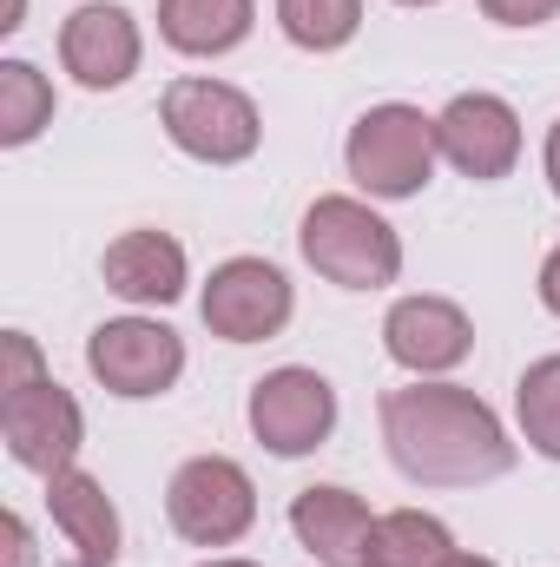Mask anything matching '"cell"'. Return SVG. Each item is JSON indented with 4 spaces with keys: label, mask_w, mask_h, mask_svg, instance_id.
<instances>
[{
    "label": "cell",
    "mask_w": 560,
    "mask_h": 567,
    "mask_svg": "<svg viewBox=\"0 0 560 567\" xmlns=\"http://www.w3.org/2000/svg\"><path fill=\"white\" fill-rule=\"evenodd\" d=\"M376 423H383L390 462L422 488H481L515 468V442H508L501 416L475 390L442 383V377L383 390Z\"/></svg>",
    "instance_id": "6da1fadb"
},
{
    "label": "cell",
    "mask_w": 560,
    "mask_h": 567,
    "mask_svg": "<svg viewBox=\"0 0 560 567\" xmlns=\"http://www.w3.org/2000/svg\"><path fill=\"white\" fill-rule=\"evenodd\" d=\"M297 251L303 265L336 290H390L403 278V238L396 225L376 212V198H350V192H323L303 225H297Z\"/></svg>",
    "instance_id": "7a4b0ae2"
},
{
    "label": "cell",
    "mask_w": 560,
    "mask_h": 567,
    "mask_svg": "<svg viewBox=\"0 0 560 567\" xmlns=\"http://www.w3.org/2000/svg\"><path fill=\"white\" fill-rule=\"evenodd\" d=\"M435 113H422L409 100H383L370 106L350 140H343V172L356 178L363 198L376 205H403V198H422V185L435 178Z\"/></svg>",
    "instance_id": "3957f363"
},
{
    "label": "cell",
    "mask_w": 560,
    "mask_h": 567,
    "mask_svg": "<svg viewBox=\"0 0 560 567\" xmlns=\"http://www.w3.org/2000/svg\"><path fill=\"white\" fill-rule=\"evenodd\" d=\"M158 126L198 165H245L265 145V113L245 86L211 80V73H178L158 93Z\"/></svg>",
    "instance_id": "277c9868"
},
{
    "label": "cell",
    "mask_w": 560,
    "mask_h": 567,
    "mask_svg": "<svg viewBox=\"0 0 560 567\" xmlns=\"http://www.w3.org/2000/svg\"><path fill=\"white\" fill-rule=\"evenodd\" d=\"M165 522L191 548H238L258 528V482L231 455H191L165 482Z\"/></svg>",
    "instance_id": "5b68a950"
},
{
    "label": "cell",
    "mask_w": 560,
    "mask_h": 567,
    "mask_svg": "<svg viewBox=\"0 0 560 567\" xmlns=\"http://www.w3.org/2000/svg\"><path fill=\"white\" fill-rule=\"evenodd\" d=\"M86 370L100 377L106 396H165L178 377H185V337L158 317H106L93 337H86Z\"/></svg>",
    "instance_id": "8992f818"
},
{
    "label": "cell",
    "mask_w": 560,
    "mask_h": 567,
    "mask_svg": "<svg viewBox=\"0 0 560 567\" xmlns=\"http://www.w3.org/2000/svg\"><path fill=\"white\" fill-rule=\"evenodd\" d=\"M198 317L225 343H271L297 317V290L271 258H225L198 290Z\"/></svg>",
    "instance_id": "52a82bcc"
},
{
    "label": "cell",
    "mask_w": 560,
    "mask_h": 567,
    "mask_svg": "<svg viewBox=\"0 0 560 567\" xmlns=\"http://www.w3.org/2000/svg\"><path fill=\"white\" fill-rule=\"evenodd\" d=\"M245 416H251V435H258L271 455L297 462V455H317V449L336 435V390H330L323 370L283 363V370H271V377L251 383Z\"/></svg>",
    "instance_id": "ba28073f"
},
{
    "label": "cell",
    "mask_w": 560,
    "mask_h": 567,
    "mask_svg": "<svg viewBox=\"0 0 560 567\" xmlns=\"http://www.w3.org/2000/svg\"><path fill=\"white\" fill-rule=\"evenodd\" d=\"M0 435H7V455L33 475H60L80 462L86 449V416L73 403V390H60L53 377L27 383V390H7L0 396Z\"/></svg>",
    "instance_id": "9c48e42d"
},
{
    "label": "cell",
    "mask_w": 560,
    "mask_h": 567,
    "mask_svg": "<svg viewBox=\"0 0 560 567\" xmlns=\"http://www.w3.org/2000/svg\"><path fill=\"white\" fill-rule=\"evenodd\" d=\"M435 145L462 178L495 185L521 165V113L501 93H455L435 113Z\"/></svg>",
    "instance_id": "30bf717a"
},
{
    "label": "cell",
    "mask_w": 560,
    "mask_h": 567,
    "mask_svg": "<svg viewBox=\"0 0 560 567\" xmlns=\"http://www.w3.org/2000/svg\"><path fill=\"white\" fill-rule=\"evenodd\" d=\"M383 350L396 370L409 377H448L475 357V323L455 297H435V290H416V297H396L390 317H383Z\"/></svg>",
    "instance_id": "8fae6325"
},
{
    "label": "cell",
    "mask_w": 560,
    "mask_h": 567,
    "mask_svg": "<svg viewBox=\"0 0 560 567\" xmlns=\"http://www.w3.org/2000/svg\"><path fill=\"white\" fill-rule=\"evenodd\" d=\"M145 60L139 20L120 0H86L60 20V66L86 86V93H120Z\"/></svg>",
    "instance_id": "7c38bea8"
},
{
    "label": "cell",
    "mask_w": 560,
    "mask_h": 567,
    "mask_svg": "<svg viewBox=\"0 0 560 567\" xmlns=\"http://www.w3.org/2000/svg\"><path fill=\"white\" fill-rule=\"evenodd\" d=\"M100 278H106V290H113L120 303H133V310H165V303L185 297L191 258H185V245H178L172 231L139 225V231H120V238L106 245Z\"/></svg>",
    "instance_id": "4fadbf2b"
},
{
    "label": "cell",
    "mask_w": 560,
    "mask_h": 567,
    "mask_svg": "<svg viewBox=\"0 0 560 567\" xmlns=\"http://www.w3.org/2000/svg\"><path fill=\"white\" fill-rule=\"evenodd\" d=\"M46 515H53V528L66 535V567H113L120 561V508H113V495H106V482L100 475H86L80 462L73 468H60V475H46Z\"/></svg>",
    "instance_id": "5bb4252c"
},
{
    "label": "cell",
    "mask_w": 560,
    "mask_h": 567,
    "mask_svg": "<svg viewBox=\"0 0 560 567\" xmlns=\"http://www.w3.org/2000/svg\"><path fill=\"white\" fill-rule=\"evenodd\" d=\"M370 528H376L370 502H363L356 488H343V482H310V488H297V502H290V535H297L317 561H363Z\"/></svg>",
    "instance_id": "9a60e30c"
},
{
    "label": "cell",
    "mask_w": 560,
    "mask_h": 567,
    "mask_svg": "<svg viewBox=\"0 0 560 567\" xmlns=\"http://www.w3.org/2000/svg\"><path fill=\"white\" fill-rule=\"evenodd\" d=\"M258 0H158V40L185 60H225L251 40Z\"/></svg>",
    "instance_id": "2e32d148"
},
{
    "label": "cell",
    "mask_w": 560,
    "mask_h": 567,
    "mask_svg": "<svg viewBox=\"0 0 560 567\" xmlns=\"http://www.w3.org/2000/svg\"><path fill=\"white\" fill-rule=\"evenodd\" d=\"M448 555H455L448 522H435L422 508H390V515H376L356 567H448Z\"/></svg>",
    "instance_id": "e0dca14e"
},
{
    "label": "cell",
    "mask_w": 560,
    "mask_h": 567,
    "mask_svg": "<svg viewBox=\"0 0 560 567\" xmlns=\"http://www.w3.org/2000/svg\"><path fill=\"white\" fill-rule=\"evenodd\" d=\"M53 80L33 60H0V145L20 152L53 126Z\"/></svg>",
    "instance_id": "ac0fdd59"
},
{
    "label": "cell",
    "mask_w": 560,
    "mask_h": 567,
    "mask_svg": "<svg viewBox=\"0 0 560 567\" xmlns=\"http://www.w3.org/2000/svg\"><path fill=\"white\" fill-rule=\"evenodd\" d=\"M278 27L303 53H343L363 33V0H278Z\"/></svg>",
    "instance_id": "d6986e66"
},
{
    "label": "cell",
    "mask_w": 560,
    "mask_h": 567,
    "mask_svg": "<svg viewBox=\"0 0 560 567\" xmlns=\"http://www.w3.org/2000/svg\"><path fill=\"white\" fill-rule=\"evenodd\" d=\"M515 416H521V435L535 455L560 462V350L554 357H535L515 383Z\"/></svg>",
    "instance_id": "ffe728a7"
},
{
    "label": "cell",
    "mask_w": 560,
    "mask_h": 567,
    "mask_svg": "<svg viewBox=\"0 0 560 567\" xmlns=\"http://www.w3.org/2000/svg\"><path fill=\"white\" fill-rule=\"evenodd\" d=\"M46 370H40V343L27 337V330H7V377H0V396L7 390H27V383H40Z\"/></svg>",
    "instance_id": "44dd1931"
},
{
    "label": "cell",
    "mask_w": 560,
    "mask_h": 567,
    "mask_svg": "<svg viewBox=\"0 0 560 567\" xmlns=\"http://www.w3.org/2000/svg\"><path fill=\"white\" fill-rule=\"evenodd\" d=\"M481 13L495 27H548L560 13V0H481Z\"/></svg>",
    "instance_id": "7402d4cb"
},
{
    "label": "cell",
    "mask_w": 560,
    "mask_h": 567,
    "mask_svg": "<svg viewBox=\"0 0 560 567\" xmlns=\"http://www.w3.org/2000/svg\"><path fill=\"white\" fill-rule=\"evenodd\" d=\"M7 567H33V528H27V515H7Z\"/></svg>",
    "instance_id": "603a6c76"
},
{
    "label": "cell",
    "mask_w": 560,
    "mask_h": 567,
    "mask_svg": "<svg viewBox=\"0 0 560 567\" xmlns=\"http://www.w3.org/2000/svg\"><path fill=\"white\" fill-rule=\"evenodd\" d=\"M535 290H541V310H548V317H560V245L541 258V278H535Z\"/></svg>",
    "instance_id": "cb8c5ba5"
},
{
    "label": "cell",
    "mask_w": 560,
    "mask_h": 567,
    "mask_svg": "<svg viewBox=\"0 0 560 567\" xmlns=\"http://www.w3.org/2000/svg\"><path fill=\"white\" fill-rule=\"evenodd\" d=\"M541 172H548V192L560 198V120L548 126V145H541Z\"/></svg>",
    "instance_id": "d4e9b609"
},
{
    "label": "cell",
    "mask_w": 560,
    "mask_h": 567,
    "mask_svg": "<svg viewBox=\"0 0 560 567\" xmlns=\"http://www.w3.org/2000/svg\"><path fill=\"white\" fill-rule=\"evenodd\" d=\"M448 567H501V561H488V555H462V548H455V555H448Z\"/></svg>",
    "instance_id": "484cf974"
},
{
    "label": "cell",
    "mask_w": 560,
    "mask_h": 567,
    "mask_svg": "<svg viewBox=\"0 0 560 567\" xmlns=\"http://www.w3.org/2000/svg\"><path fill=\"white\" fill-rule=\"evenodd\" d=\"M20 20H27V0H7V20H0V27H7V33H13V27H20Z\"/></svg>",
    "instance_id": "4316f807"
},
{
    "label": "cell",
    "mask_w": 560,
    "mask_h": 567,
    "mask_svg": "<svg viewBox=\"0 0 560 567\" xmlns=\"http://www.w3.org/2000/svg\"><path fill=\"white\" fill-rule=\"evenodd\" d=\"M198 567H258V561H245V555H211V561H198Z\"/></svg>",
    "instance_id": "83f0119b"
},
{
    "label": "cell",
    "mask_w": 560,
    "mask_h": 567,
    "mask_svg": "<svg viewBox=\"0 0 560 567\" xmlns=\"http://www.w3.org/2000/svg\"><path fill=\"white\" fill-rule=\"evenodd\" d=\"M396 7H435V0H396Z\"/></svg>",
    "instance_id": "f1b7e54d"
},
{
    "label": "cell",
    "mask_w": 560,
    "mask_h": 567,
    "mask_svg": "<svg viewBox=\"0 0 560 567\" xmlns=\"http://www.w3.org/2000/svg\"><path fill=\"white\" fill-rule=\"evenodd\" d=\"M317 567H350V561H317Z\"/></svg>",
    "instance_id": "f546056e"
}]
</instances>
